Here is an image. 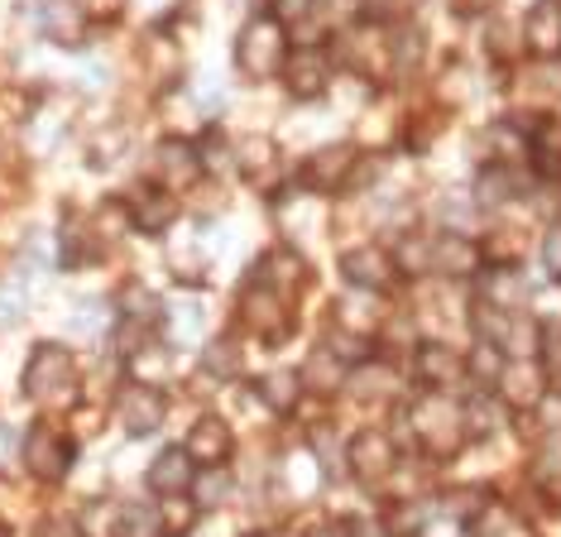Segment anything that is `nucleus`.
<instances>
[{
    "label": "nucleus",
    "mask_w": 561,
    "mask_h": 537,
    "mask_svg": "<svg viewBox=\"0 0 561 537\" xmlns=\"http://www.w3.org/2000/svg\"><path fill=\"white\" fill-rule=\"evenodd\" d=\"M284 62H288V38H284V24H278V20L260 15V20H250L245 30H240V38H236V68L245 72L250 82L284 72Z\"/></svg>",
    "instance_id": "f257e3e1"
},
{
    "label": "nucleus",
    "mask_w": 561,
    "mask_h": 537,
    "mask_svg": "<svg viewBox=\"0 0 561 537\" xmlns=\"http://www.w3.org/2000/svg\"><path fill=\"white\" fill-rule=\"evenodd\" d=\"M284 82H288V92L298 96V101H317L327 92V82H331V62L327 54L317 44H302V48H293L288 62H284Z\"/></svg>",
    "instance_id": "f03ea898"
},
{
    "label": "nucleus",
    "mask_w": 561,
    "mask_h": 537,
    "mask_svg": "<svg viewBox=\"0 0 561 537\" xmlns=\"http://www.w3.org/2000/svg\"><path fill=\"white\" fill-rule=\"evenodd\" d=\"M355 173V149L351 145H327L308 153V163H302V183H308L312 192H341L351 183Z\"/></svg>",
    "instance_id": "7ed1b4c3"
},
{
    "label": "nucleus",
    "mask_w": 561,
    "mask_h": 537,
    "mask_svg": "<svg viewBox=\"0 0 561 537\" xmlns=\"http://www.w3.org/2000/svg\"><path fill=\"white\" fill-rule=\"evenodd\" d=\"M341 268H346V278L351 284H360V288H375V293H385L393 288V278H399V264L389 260L379 245H365V250H351L346 260H341Z\"/></svg>",
    "instance_id": "20e7f679"
},
{
    "label": "nucleus",
    "mask_w": 561,
    "mask_h": 537,
    "mask_svg": "<svg viewBox=\"0 0 561 537\" xmlns=\"http://www.w3.org/2000/svg\"><path fill=\"white\" fill-rule=\"evenodd\" d=\"M523 38H528V48L542 58L561 54V0H538V5L528 10V20H523Z\"/></svg>",
    "instance_id": "39448f33"
},
{
    "label": "nucleus",
    "mask_w": 561,
    "mask_h": 537,
    "mask_svg": "<svg viewBox=\"0 0 561 537\" xmlns=\"http://www.w3.org/2000/svg\"><path fill=\"white\" fill-rule=\"evenodd\" d=\"M121 422L130 432H154L163 422V393L154 384H130V389L121 393Z\"/></svg>",
    "instance_id": "423d86ee"
},
{
    "label": "nucleus",
    "mask_w": 561,
    "mask_h": 537,
    "mask_svg": "<svg viewBox=\"0 0 561 537\" xmlns=\"http://www.w3.org/2000/svg\"><path fill=\"white\" fill-rule=\"evenodd\" d=\"M187 456H193V466H221L231 456V427L216 418H202L193 437H187Z\"/></svg>",
    "instance_id": "0eeeda50"
},
{
    "label": "nucleus",
    "mask_w": 561,
    "mask_h": 537,
    "mask_svg": "<svg viewBox=\"0 0 561 537\" xmlns=\"http://www.w3.org/2000/svg\"><path fill=\"white\" fill-rule=\"evenodd\" d=\"M24 452H30V470L34 476H44V480H58L62 470H68V442H62L58 432H48V427H34Z\"/></svg>",
    "instance_id": "6e6552de"
},
{
    "label": "nucleus",
    "mask_w": 561,
    "mask_h": 537,
    "mask_svg": "<svg viewBox=\"0 0 561 537\" xmlns=\"http://www.w3.org/2000/svg\"><path fill=\"white\" fill-rule=\"evenodd\" d=\"M39 20H44V34L48 38H58V44H82L87 15H82L78 0H44Z\"/></svg>",
    "instance_id": "1a4fd4ad"
},
{
    "label": "nucleus",
    "mask_w": 561,
    "mask_h": 537,
    "mask_svg": "<svg viewBox=\"0 0 561 537\" xmlns=\"http://www.w3.org/2000/svg\"><path fill=\"white\" fill-rule=\"evenodd\" d=\"M432 268H442V274H476L480 268V245L466 236H442L432 240Z\"/></svg>",
    "instance_id": "9d476101"
},
{
    "label": "nucleus",
    "mask_w": 561,
    "mask_h": 537,
    "mask_svg": "<svg viewBox=\"0 0 561 537\" xmlns=\"http://www.w3.org/2000/svg\"><path fill=\"white\" fill-rule=\"evenodd\" d=\"M193 476H197L193 456H187V452H163L154 466H149V490H159V494H183L187 484H193Z\"/></svg>",
    "instance_id": "9b49d317"
},
{
    "label": "nucleus",
    "mask_w": 561,
    "mask_h": 537,
    "mask_svg": "<svg viewBox=\"0 0 561 537\" xmlns=\"http://www.w3.org/2000/svg\"><path fill=\"white\" fill-rule=\"evenodd\" d=\"M351 460H355V476L360 480H379L393 470V446L379 437V432H365V437H355Z\"/></svg>",
    "instance_id": "f8f14e48"
},
{
    "label": "nucleus",
    "mask_w": 561,
    "mask_h": 537,
    "mask_svg": "<svg viewBox=\"0 0 561 537\" xmlns=\"http://www.w3.org/2000/svg\"><path fill=\"white\" fill-rule=\"evenodd\" d=\"M24 379H30V393H34V399H44V393L54 389L58 379L68 384V379H72V361H68V351H54V345H44V351L30 361V375H24Z\"/></svg>",
    "instance_id": "ddd939ff"
},
{
    "label": "nucleus",
    "mask_w": 561,
    "mask_h": 537,
    "mask_svg": "<svg viewBox=\"0 0 561 537\" xmlns=\"http://www.w3.org/2000/svg\"><path fill=\"white\" fill-rule=\"evenodd\" d=\"M417 375H423L432 389H446V384L451 379H461L466 375V361L456 351H446V345H423V351H417Z\"/></svg>",
    "instance_id": "4468645a"
},
{
    "label": "nucleus",
    "mask_w": 561,
    "mask_h": 537,
    "mask_svg": "<svg viewBox=\"0 0 561 537\" xmlns=\"http://www.w3.org/2000/svg\"><path fill=\"white\" fill-rule=\"evenodd\" d=\"M130 207H135V226L149 230V236H159V230L169 226V216H173V197L169 192H159V187H139Z\"/></svg>",
    "instance_id": "2eb2a0df"
},
{
    "label": "nucleus",
    "mask_w": 561,
    "mask_h": 537,
    "mask_svg": "<svg viewBox=\"0 0 561 537\" xmlns=\"http://www.w3.org/2000/svg\"><path fill=\"white\" fill-rule=\"evenodd\" d=\"M484 302L514 312V307L523 302V278L514 274V268H484Z\"/></svg>",
    "instance_id": "dca6fc26"
},
{
    "label": "nucleus",
    "mask_w": 561,
    "mask_h": 537,
    "mask_svg": "<svg viewBox=\"0 0 561 537\" xmlns=\"http://www.w3.org/2000/svg\"><path fill=\"white\" fill-rule=\"evenodd\" d=\"M302 278V260L293 250H270L260 260V284L264 288H284V284H298Z\"/></svg>",
    "instance_id": "f3484780"
},
{
    "label": "nucleus",
    "mask_w": 561,
    "mask_h": 537,
    "mask_svg": "<svg viewBox=\"0 0 561 537\" xmlns=\"http://www.w3.org/2000/svg\"><path fill=\"white\" fill-rule=\"evenodd\" d=\"M159 523H163V533H169V537H183V533L197 523V504H193V499L163 494V504H159Z\"/></svg>",
    "instance_id": "a211bd4d"
},
{
    "label": "nucleus",
    "mask_w": 561,
    "mask_h": 537,
    "mask_svg": "<svg viewBox=\"0 0 561 537\" xmlns=\"http://www.w3.org/2000/svg\"><path fill=\"white\" fill-rule=\"evenodd\" d=\"M336 379H341V365L331 361V351H312V361L298 375V384H312V389H336Z\"/></svg>",
    "instance_id": "6ab92c4d"
},
{
    "label": "nucleus",
    "mask_w": 561,
    "mask_h": 537,
    "mask_svg": "<svg viewBox=\"0 0 561 537\" xmlns=\"http://www.w3.org/2000/svg\"><path fill=\"white\" fill-rule=\"evenodd\" d=\"M260 393L274 408H293V399H298V379H293V375H270V379L260 384Z\"/></svg>",
    "instance_id": "aec40b11"
},
{
    "label": "nucleus",
    "mask_w": 561,
    "mask_h": 537,
    "mask_svg": "<svg viewBox=\"0 0 561 537\" xmlns=\"http://www.w3.org/2000/svg\"><path fill=\"white\" fill-rule=\"evenodd\" d=\"M399 264L413 268V274H427L432 268V240H408V245L399 250Z\"/></svg>",
    "instance_id": "412c9836"
},
{
    "label": "nucleus",
    "mask_w": 561,
    "mask_h": 537,
    "mask_svg": "<svg viewBox=\"0 0 561 537\" xmlns=\"http://www.w3.org/2000/svg\"><path fill=\"white\" fill-rule=\"evenodd\" d=\"M211 470H216V466H207V476H202V484H197V494H202L197 504H221V494L231 490V480H226V476H211Z\"/></svg>",
    "instance_id": "4be33fe9"
},
{
    "label": "nucleus",
    "mask_w": 561,
    "mask_h": 537,
    "mask_svg": "<svg viewBox=\"0 0 561 537\" xmlns=\"http://www.w3.org/2000/svg\"><path fill=\"white\" fill-rule=\"evenodd\" d=\"M207 369H221V375H236V351L231 341H216L207 351Z\"/></svg>",
    "instance_id": "5701e85b"
},
{
    "label": "nucleus",
    "mask_w": 561,
    "mask_h": 537,
    "mask_svg": "<svg viewBox=\"0 0 561 537\" xmlns=\"http://www.w3.org/2000/svg\"><path fill=\"white\" fill-rule=\"evenodd\" d=\"M542 264L552 268V274L561 278V226L547 230V240H542Z\"/></svg>",
    "instance_id": "b1692460"
},
{
    "label": "nucleus",
    "mask_w": 561,
    "mask_h": 537,
    "mask_svg": "<svg viewBox=\"0 0 561 537\" xmlns=\"http://www.w3.org/2000/svg\"><path fill=\"white\" fill-rule=\"evenodd\" d=\"M456 10H461V15H484V10L494 5V0H451Z\"/></svg>",
    "instance_id": "393cba45"
},
{
    "label": "nucleus",
    "mask_w": 561,
    "mask_h": 537,
    "mask_svg": "<svg viewBox=\"0 0 561 537\" xmlns=\"http://www.w3.org/2000/svg\"><path fill=\"white\" fill-rule=\"evenodd\" d=\"M312 537H341V523H322V528H312Z\"/></svg>",
    "instance_id": "a878e982"
},
{
    "label": "nucleus",
    "mask_w": 561,
    "mask_h": 537,
    "mask_svg": "<svg viewBox=\"0 0 561 537\" xmlns=\"http://www.w3.org/2000/svg\"><path fill=\"white\" fill-rule=\"evenodd\" d=\"M264 537H278V533H264Z\"/></svg>",
    "instance_id": "bb28decb"
}]
</instances>
